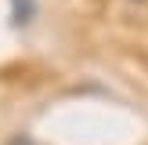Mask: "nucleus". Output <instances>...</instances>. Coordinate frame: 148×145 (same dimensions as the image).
<instances>
[{"mask_svg":"<svg viewBox=\"0 0 148 145\" xmlns=\"http://www.w3.org/2000/svg\"><path fill=\"white\" fill-rule=\"evenodd\" d=\"M11 7H14V26H29L33 14H36V4H33V0H11Z\"/></svg>","mask_w":148,"mask_h":145,"instance_id":"f257e3e1","label":"nucleus"},{"mask_svg":"<svg viewBox=\"0 0 148 145\" xmlns=\"http://www.w3.org/2000/svg\"><path fill=\"white\" fill-rule=\"evenodd\" d=\"M7 145H33V138H25V134H18V138H11Z\"/></svg>","mask_w":148,"mask_h":145,"instance_id":"f03ea898","label":"nucleus"}]
</instances>
